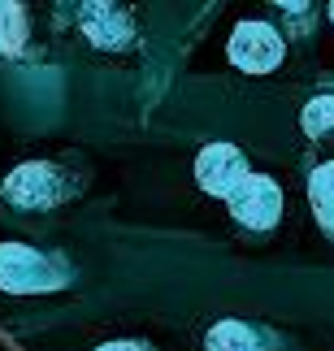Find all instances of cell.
Here are the masks:
<instances>
[{"label":"cell","instance_id":"cell-1","mask_svg":"<svg viewBox=\"0 0 334 351\" xmlns=\"http://www.w3.org/2000/svg\"><path fill=\"white\" fill-rule=\"evenodd\" d=\"M70 274L57 256L26 247V243H0V291L5 295H48L61 291Z\"/></svg>","mask_w":334,"mask_h":351},{"label":"cell","instance_id":"cell-2","mask_svg":"<svg viewBox=\"0 0 334 351\" xmlns=\"http://www.w3.org/2000/svg\"><path fill=\"white\" fill-rule=\"evenodd\" d=\"M0 195H5V204L22 208V213L57 208V204L70 199V178H65L52 160H22V165L5 178Z\"/></svg>","mask_w":334,"mask_h":351},{"label":"cell","instance_id":"cell-3","mask_svg":"<svg viewBox=\"0 0 334 351\" xmlns=\"http://www.w3.org/2000/svg\"><path fill=\"white\" fill-rule=\"evenodd\" d=\"M226 57H230L235 70L243 74H274L287 57V44L278 35L274 22H261V18H248L239 22L230 39H226Z\"/></svg>","mask_w":334,"mask_h":351},{"label":"cell","instance_id":"cell-4","mask_svg":"<svg viewBox=\"0 0 334 351\" xmlns=\"http://www.w3.org/2000/svg\"><path fill=\"white\" fill-rule=\"evenodd\" d=\"M226 208H230V217L243 226V230L265 234L283 221V186L274 178H265V173H252V178L226 199Z\"/></svg>","mask_w":334,"mask_h":351},{"label":"cell","instance_id":"cell-5","mask_svg":"<svg viewBox=\"0 0 334 351\" xmlns=\"http://www.w3.org/2000/svg\"><path fill=\"white\" fill-rule=\"evenodd\" d=\"M252 178L248 169V156L239 152L235 143H204L195 156V182L204 195H217V199H230L239 186Z\"/></svg>","mask_w":334,"mask_h":351},{"label":"cell","instance_id":"cell-6","mask_svg":"<svg viewBox=\"0 0 334 351\" xmlns=\"http://www.w3.org/2000/svg\"><path fill=\"white\" fill-rule=\"evenodd\" d=\"M78 31L87 35L91 48L100 52H122L135 44V13L113 0H87L78 9Z\"/></svg>","mask_w":334,"mask_h":351},{"label":"cell","instance_id":"cell-7","mask_svg":"<svg viewBox=\"0 0 334 351\" xmlns=\"http://www.w3.org/2000/svg\"><path fill=\"white\" fill-rule=\"evenodd\" d=\"M204 343H208V351H265L261 330L248 326V321H235V317L217 321V326L208 330Z\"/></svg>","mask_w":334,"mask_h":351},{"label":"cell","instance_id":"cell-8","mask_svg":"<svg viewBox=\"0 0 334 351\" xmlns=\"http://www.w3.org/2000/svg\"><path fill=\"white\" fill-rule=\"evenodd\" d=\"M309 204H313L317 226L334 239V160H322L309 173Z\"/></svg>","mask_w":334,"mask_h":351},{"label":"cell","instance_id":"cell-9","mask_svg":"<svg viewBox=\"0 0 334 351\" xmlns=\"http://www.w3.org/2000/svg\"><path fill=\"white\" fill-rule=\"evenodd\" d=\"M31 39V22L18 0H0V57H18Z\"/></svg>","mask_w":334,"mask_h":351},{"label":"cell","instance_id":"cell-10","mask_svg":"<svg viewBox=\"0 0 334 351\" xmlns=\"http://www.w3.org/2000/svg\"><path fill=\"white\" fill-rule=\"evenodd\" d=\"M300 126H304L309 139H330L334 134V96H317V100L304 104Z\"/></svg>","mask_w":334,"mask_h":351},{"label":"cell","instance_id":"cell-11","mask_svg":"<svg viewBox=\"0 0 334 351\" xmlns=\"http://www.w3.org/2000/svg\"><path fill=\"white\" fill-rule=\"evenodd\" d=\"M96 351H152L143 339H113V343H100Z\"/></svg>","mask_w":334,"mask_h":351},{"label":"cell","instance_id":"cell-12","mask_svg":"<svg viewBox=\"0 0 334 351\" xmlns=\"http://www.w3.org/2000/svg\"><path fill=\"white\" fill-rule=\"evenodd\" d=\"M330 18H334V5H330Z\"/></svg>","mask_w":334,"mask_h":351}]
</instances>
